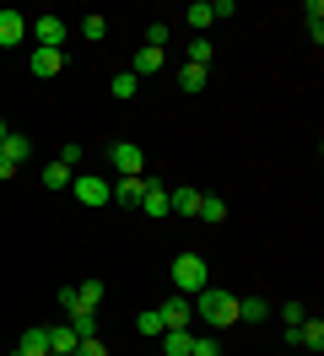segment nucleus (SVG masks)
I'll use <instances>...</instances> for the list:
<instances>
[{"instance_id":"f03ea898","label":"nucleus","mask_w":324,"mask_h":356,"mask_svg":"<svg viewBox=\"0 0 324 356\" xmlns=\"http://www.w3.org/2000/svg\"><path fill=\"white\" fill-rule=\"evenodd\" d=\"M173 286H178V297L206 291V286H211V270H206V259H200V254H178V259H173Z\"/></svg>"},{"instance_id":"f704fd0d","label":"nucleus","mask_w":324,"mask_h":356,"mask_svg":"<svg viewBox=\"0 0 324 356\" xmlns=\"http://www.w3.org/2000/svg\"><path fill=\"white\" fill-rule=\"evenodd\" d=\"M17 173V162H11V156H0V178H11Z\"/></svg>"},{"instance_id":"2eb2a0df","label":"nucleus","mask_w":324,"mask_h":356,"mask_svg":"<svg viewBox=\"0 0 324 356\" xmlns=\"http://www.w3.org/2000/svg\"><path fill=\"white\" fill-rule=\"evenodd\" d=\"M70 330H76V340H92V334H98V308L76 302V308H70Z\"/></svg>"},{"instance_id":"7c9ffc66","label":"nucleus","mask_w":324,"mask_h":356,"mask_svg":"<svg viewBox=\"0 0 324 356\" xmlns=\"http://www.w3.org/2000/svg\"><path fill=\"white\" fill-rule=\"evenodd\" d=\"M76 297H82L86 308H98V302H103V281H86V286H76Z\"/></svg>"},{"instance_id":"a878e982","label":"nucleus","mask_w":324,"mask_h":356,"mask_svg":"<svg viewBox=\"0 0 324 356\" xmlns=\"http://www.w3.org/2000/svg\"><path fill=\"white\" fill-rule=\"evenodd\" d=\"M184 54H190V65H200V70H206V65H211V60H216V49L206 44V38H194V44L184 49Z\"/></svg>"},{"instance_id":"c9c22d12","label":"nucleus","mask_w":324,"mask_h":356,"mask_svg":"<svg viewBox=\"0 0 324 356\" xmlns=\"http://www.w3.org/2000/svg\"><path fill=\"white\" fill-rule=\"evenodd\" d=\"M0 140H6V119H0Z\"/></svg>"},{"instance_id":"f8f14e48","label":"nucleus","mask_w":324,"mask_h":356,"mask_svg":"<svg viewBox=\"0 0 324 356\" xmlns=\"http://www.w3.org/2000/svg\"><path fill=\"white\" fill-rule=\"evenodd\" d=\"M76 346L82 340H76L70 324H49V356H76Z\"/></svg>"},{"instance_id":"2f4dec72","label":"nucleus","mask_w":324,"mask_h":356,"mask_svg":"<svg viewBox=\"0 0 324 356\" xmlns=\"http://www.w3.org/2000/svg\"><path fill=\"white\" fill-rule=\"evenodd\" d=\"M281 318H286V330H298L302 318H308V308H302V302H286V308H281Z\"/></svg>"},{"instance_id":"7ed1b4c3","label":"nucleus","mask_w":324,"mask_h":356,"mask_svg":"<svg viewBox=\"0 0 324 356\" xmlns=\"http://www.w3.org/2000/svg\"><path fill=\"white\" fill-rule=\"evenodd\" d=\"M108 162H114V173H119V178H141V173H146V156H141L135 140H114V146H108Z\"/></svg>"},{"instance_id":"393cba45","label":"nucleus","mask_w":324,"mask_h":356,"mask_svg":"<svg viewBox=\"0 0 324 356\" xmlns=\"http://www.w3.org/2000/svg\"><path fill=\"white\" fill-rule=\"evenodd\" d=\"M70 168H60V162H49V168H43V184H49V189H70Z\"/></svg>"},{"instance_id":"412c9836","label":"nucleus","mask_w":324,"mask_h":356,"mask_svg":"<svg viewBox=\"0 0 324 356\" xmlns=\"http://www.w3.org/2000/svg\"><path fill=\"white\" fill-rule=\"evenodd\" d=\"M82 156H86V146H82V140H65V146H60V156H54V162H60V168H70V173H76V168H82Z\"/></svg>"},{"instance_id":"ddd939ff","label":"nucleus","mask_w":324,"mask_h":356,"mask_svg":"<svg viewBox=\"0 0 324 356\" xmlns=\"http://www.w3.org/2000/svg\"><path fill=\"white\" fill-rule=\"evenodd\" d=\"M238 324H270V302L265 297H238Z\"/></svg>"},{"instance_id":"6ab92c4d","label":"nucleus","mask_w":324,"mask_h":356,"mask_svg":"<svg viewBox=\"0 0 324 356\" xmlns=\"http://www.w3.org/2000/svg\"><path fill=\"white\" fill-rule=\"evenodd\" d=\"M0 156L27 162V156H33V140H27V135H17V130H6V140H0Z\"/></svg>"},{"instance_id":"473e14b6","label":"nucleus","mask_w":324,"mask_h":356,"mask_svg":"<svg viewBox=\"0 0 324 356\" xmlns=\"http://www.w3.org/2000/svg\"><path fill=\"white\" fill-rule=\"evenodd\" d=\"M168 44V22H151L146 27V49H162Z\"/></svg>"},{"instance_id":"bb28decb","label":"nucleus","mask_w":324,"mask_h":356,"mask_svg":"<svg viewBox=\"0 0 324 356\" xmlns=\"http://www.w3.org/2000/svg\"><path fill=\"white\" fill-rule=\"evenodd\" d=\"M108 92H114V97H135V92H141V81H135L130 70H119V76L108 81Z\"/></svg>"},{"instance_id":"72a5a7b5","label":"nucleus","mask_w":324,"mask_h":356,"mask_svg":"<svg viewBox=\"0 0 324 356\" xmlns=\"http://www.w3.org/2000/svg\"><path fill=\"white\" fill-rule=\"evenodd\" d=\"M76 356H108V346L92 334V340H82V346H76Z\"/></svg>"},{"instance_id":"f3484780","label":"nucleus","mask_w":324,"mask_h":356,"mask_svg":"<svg viewBox=\"0 0 324 356\" xmlns=\"http://www.w3.org/2000/svg\"><path fill=\"white\" fill-rule=\"evenodd\" d=\"M298 346H308L314 356L324 351V318H302L298 324Z\"/></svg>"},{"instance_id":"5701e85b","label":"nucleus","mask_w":324,"mask_h":356,"mask_svg":"<svg viewBox=\"0 0 324 356\" xmlns=\"http://www.w3.org/2000/svg\"><path fill=\"white\" fill-rule=\"evenodd\" d=\"M178 92H206V70L184 65V70H178Z\"/></svg>"},{"instance_id":"f257e3e1","label":"nucleus","mask_w":324,"mask_h":356,"mask_svg":"<svg viewBox=\"0 0 324 356\" xmlns=\"http://www.w3.org/2000/svg\"><path fill=\"white\" fill-rule=\"evenodd\" d=\"M190 302H194V313H200L211 330H227V324H238V297H227V291L206 286V291H194Z\"/></svg>"},{"instance_id":"4468645a","label":"nucleus","mask_w":324,"mask_h":356,"mask_svg":"<svg viewBox=\"0 0 324 356\" xmlns=\"http://www.w3.org/2000/svg\"><path fill=\"white\" fill-rule=\"evenodd\" d=\"M11 356H49V330H38V324L22 330V340H17V351H11Z\"/></svg>"},{"instance_id":"aec40b11","label":"nucleus","mask_w":324,"mask_h":356,"mask_svg":"<svg viewBox=\"0 0 324 356\" xmlns=\"http://www.w3.org/2000/svg\"><path fill=\"white\" fill-rule=\"evenodd\" d=\"M184 22H190V27H211L216 22V6H211V0H194V6H184Z\"/></svg>"},{"instance_id":"a211bd4d","label":"nucleus","mask_w":324,"mask_h":356,"mask_svg":"<svg viewBox=\"0 0 324 356\" xmlns=\"http://www.w3.org/2000/svg\"><path fill=\"white\" fill-rule=\"evenodd\" d=\"M157 340H162V356H190V346H194L190 330H162Z\"/></svg>"},{"instance_id":"dca6fc26","label":"nucleus","mask_w":324,"mask_h":356,"mask_svg":"<svg viewBox=\"0 0 324 356\" xmlns=\"http://www.w3.org/2000/svg\"><path fill=\"white\" fill-rule=\"evenodd\" d=\"M162 60H168L162 49H141V54L130 60V76H135V81H141V76H157V70H162Z\"/></svg>"},{"instance_id":"c756f323","label":"nucleus","mask_w":324,"mask_h":356,"mask_svg":"<svg viewBox=\"0 0 324 356\" xmlns=\"http://www.w3.org/2000/svg\"><path fill=\"white\" fill-rule=\"evenodd\" d=\"M190 356H222V340H216V334H194Z\"/></svg>"},{"instance_id":"1a4fd4ad","label":"nucleus","mask_w":324,"mask_h":356,"mask_svg":"<svg viewBox=\"0 0 324 356\" xmlns=\"http://www.w3.org/2000/svg\"><path fill=\"white\" fill-rule=\"evenodd\" d=\"M194 211H200V189H190V184L168 189V216H194Z\"/></svg>"},{"instance_id":"39448f33","label":"nucleus","mask_w":324,"mask_h":356,"mask_svg":"<svg viewBox=\"0 0 324 356\" xmlns=\"http://www.w3.org/2000/svg\"><path fill=\"white\" fill-rule=\"evenodd\" d=\"M157 318H162V330H190V318H194V302H190V297H178V291H173L168 302L157 308Z\"/></svg>"},{"instance_id":"b1692460","label":"nucleus","mask_w":324,"mask_h":356,"mask_svg":"<svg viewBox=\"0 0 324 356\" xmlns=\"http://www.w3.org/2000/svg\"><path fill=\"white\" fill-rule=\"evenodd\" d=\"M194 216H200V222H222V216H227V205L216 200V195H200V211H194Z\"/></svg>"},{"instance_id":"4be33fe9","label":"nucleus","mask_w":324,"mask_h":356,"mask_svg":"<svg viewBox=\"0 0 324 356\" xmlns=\"http://www.w3.org/2000/svg\"><path fill=\"white\" fill-rule=\"evenodd\" d=\"M302 11H308V33H314V44H324V0H308Z\"/></svg>"},{"instance_id":"c85d7f7f","label":"nucleus","mask_w":324,"mask_h":356,"mask_svg":"<svg viewBox=\"0 0 324 356\" xmlns=\"http://www.w3.org/2000/svg\"><path fill=\"white\" fill-rule=\"evenodd\" d=\"M135 334H146V340H157V334H162V318H157V308L135 318Z\"/></svg>"},{"instance_id":"9b49d317","label":"nucleus","mask_w":324,"mask_h":356,"mask_svg":"<svg viewBox=\"0 0 324 356\" xmlns=\"http://www.w3.org/2000/svg\"><path fill=\"white\" fill-rule=\"evenodd\" d=\"M27 65H33V76L49 81V76H60V70H65V54H60V49H33V60H27Z\"/></svg>"},{"instance_id":"9d476101","label":"nucleus","mask_w":324,"mask_h":356,"mask_svg":"<svg viewBox=\"0 0 324 356\" xmlns=\"http://www.w3.org/2000/svg\"><path fill=\"white\" fill-rule=\"evenodd\" d=\"M141 195H146V173H141V178H119V184H108V200H119V205H141Z\"/></svg>"},{"instance_id":"423d86ee","label":"nucleus","mask_w":324,"mask_h":356,"mask_svg":"<svg viewBox=\"0 0 324 356\" xmlns=\"http://www.w3.org/2000/svg\"><path fill=\"white\" fill-rule=\"evenodd\" d=\"M70 189H76V200H82V205H108V184L98 173H76V178H70Z\"/></svg>"},{"instance_id":"20e7f679","label":"nucleus","mask_w":324,"mask_h":356,"mask_svg":"<svg viewBox=\"0 0 324 356\" xmlns=\"http://www.w3.org/2000/svg\"><path fill=\"white\" fill-rule=\"evenodd\" d=\"M27 33L38 38V49H60V44H65V17L43 11V17H33V22H27Z\"/></svg>"},{"instance_id":"cd10ccee","label":"nucleus","mask_w":324,"mask_h":356,"mask_svg":"<svg viewBox=\"0 0 324 356\" xmlns=\"http://www.w3.org/2000/svg\"><path fill=\"white\" fill-rule=\"evenodd\" d=\"M103 33H108V22L92 11V17H82V38H92V44H103Z\"/></svg>"},{"instance_id":"0eeeda50","label":"nucleus","mask_w":324,"mask_h":356,"mask_svg":"<svg viewBox=\"0 0 324 356\" xmlns=\"http://www.w3.org/2000/svg\"><path fill=\"white\" fill-rule=\"evenodd\" d=\"M141 211H146L151 222H162V216H168V184L146 178V195H141Z\"/></svg>"},{"instance_id":"6e6552de","label":"nucleus","mask_w":324,"mask_h":356,"mask_svg":"<svg viewBox=\"0 0 324 356\" xmlns=\"http://www.w3.org/2000/svg\"><path fill=\"white\" fill-rule=\"evenodd\" d=\"M27 38V17L22 11H0V49H17Z\"/></svg>"}]
</instances>
